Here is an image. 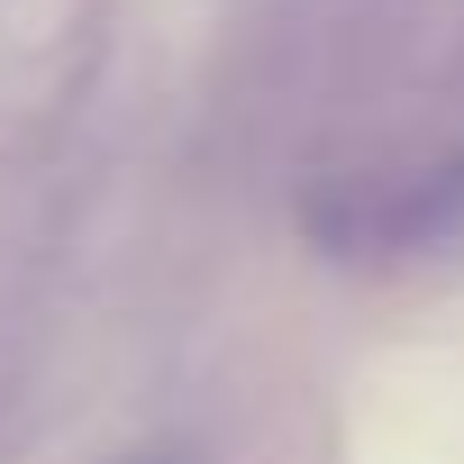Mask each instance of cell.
<instances>
[{
	"mask_svg": "<svg viewBox=\"0 0 464 464\" xmlns=\"http://www.w3.org/2000/svg\"><path fill=\"white\" fill-rule=\"evenodd\" d=\"M319 237L364 265H455L464 256V146L410 155L392 173H355L337 209H319Z\"/></svg>",
	"mask_w": 464,
	"mask_h": 464,
	"instance_id": "1",
	"label": "cell"
},
{
	"mask_svg": "<svg viewBox=\"0 0 464 464\" xmlns=\"http://www.w3.org/2000/svg\"><path fill=\"white\" fill-rule=\"evenodd\" d=\"M128 464H182V455H173V446H155V455H128Z\"/></svg>",
	"mask_w": 464,
	"mask_h": 464,
	"instance_id": "2",
	"label": "cell"
}]
</instances>
